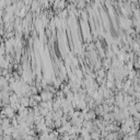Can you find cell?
<instances>
[{
    "label": "cell",
    "mask_w": 140,
    "mask_h": 140,
    "mask_svg": "<svg viewBox=\"0 0 140 140\" xmlns=\"http://www.w3.org/2000/svg\"><path fill=\"white\" fill-rule=\"evenodd\" d=\"M6 114H7L8 117H12V110L9 108V107H7L6 108Z\"/></svg>",
    "instance_id": "1"
}]
</instances>
